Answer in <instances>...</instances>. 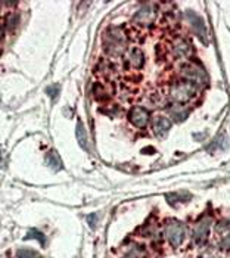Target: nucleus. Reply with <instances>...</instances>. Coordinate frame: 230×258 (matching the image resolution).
I'll list each match as a JSON object with an SVG mask.
<instances>
[{
	"mask_svg": "<svg viewBox=\"0 0 230 258\" xmlns=\"http://www.w3.org/2000/svg\"><path fill=\"white\" fill-rule=\"evenodd\" d=\"M103 51L109 55V56H121L126 52V34L120 30V28H109L108 31H105L103 34Z\"/></svg>",
	"mask_w": 230,
	"mask_h": 258,
	"instance_id": "f257e3e1",
	"label": "nucleus"
},
{
	"mask_svg": "<svg viewBox=\"0 0 230 258\" xmlns=\"http://www.w3.org/2000/svg\"><path fill=\"white\" fill-rule=\"evenodd\" d=\"M180 76L183 77L184 81L193 84L195 87L196 86H205L208 83L206 73L195 64H184L180 70Z\"/></svg>",
	"mask_w": 230,
	"mask_h": 258,
	"instance_id": "f03ea898",
	"label": "nucleus"
},
{
	"mask_svg": "<svg viewBox=\"0 0 230 258\" xmlns=\"http://www.w3.org/2000/svg\"><path fill=\"white\" fill-rule=\"evenodd\" d=\"M195 90H196V87L193 84H190L184 80L177 81L171 86L170 98L176 102V105H183L195 96Z\"/></svg>",
	"mask_w": 230,
	"mask_h": 258,
	"instance_id": "7ed1b4c3",
	"label": "nucleus"
},
{
	"mask_svg": "<svg viewBox=\"0 0 230 258\" xmlns=\"http://www.w3.org/2000/svg\"><path fill=\"white\" fill-rule=\"evenodd\" d=\"M165 237L167 240L173 245V246H180L181 242L184 240V236H186V230H184V226L183 223L177 221V220H171L167 223L165 226Z\"/></svg>",
	"mask_w": 230,
	"mask_h": 258,
	"instance_id": "20e7f679",
	"label": "nucleus"
},
{
	"mask_svg": "<svg viewBox=\"0 0 230 258\" xmlns=\"http://www.w3.org/2000/svg\"><path fill=\"white\" fill-rule=\"evenodd\" d=\"M186 18L190 21V24L195 28V33L201 39V42L202 43H208V30H206L205 23L202 21V18L198 17L193 11H187L186 12Z\"/></svg>",
	"mask_w": 230,
	"mask_h": 258,
	"instance_id": "39448f33",
	"label": "nucleus"
},
{
	"mask_svg": "<svg viewBox=\"0 0 230 258\" xmlns=\"http://www.w3.org/2000/svg\"><path fill=\"white\" fill-rule=\"evenodd\" d=\"M128 118H130V121L134 127L145 129L148 126V121H149V112L143 106H134V108L130 109Z\"/></svg>",
	"mask_w": 230,
	"mask_h": 258,
	"instance_id": "423d86ee",
	"label": "nucleus"
},
{
	"mask_svg": "<svg viewBox=\"0 0 230 258\" xmlns=\"http://www.w3.org/2000/svg\"><path fill=\"white\" fill-rule=\"evenodd\" d=\"M155 20V11L151 8V5H143L134 15L133 23L137 26H151Z\"/></svg>",
	"mask_w": 230,
	"mask_h": 258,
	"instance_id": "0eeeda50",
	"label": "nucleus"
},
{
	"mask_svg": "<svg viewBox=\"0 0 230 258\" xmlns=\"http://www.w3.org/2000/svg\"><path fill=\"white\" fill-rule=\"evenodd\" d=\"M209 226H211V218L205 217L201 221L196 223V226L193 227V240L201 243L208 237V232H209Z\"/></svg>",
	"mask_w": 230,
	"mask_h": 258,
	"instance_id": "6e6552de",
	"label": "nucleus"
},
{
	"mask_svg": "<svg viewBox=\"0 0 230 258\" xmlns=\"http://www.w3.org/2000/svg\"><path fill=\"white\" fill-rule=\"evenodd\" d=\"M152 129L158 137H164L171 129V120L162 115H156L152 121Z\"/></svg>",
	"mask_w": 230,
	"mask_h": 258,
	"instance_id": "1a4fd4ad",
	"label": "nucleus"
},
{
	"mask_svg": "<svg viewBox=\"0 0 230 258\" xmlns=\"http://www.w3.org/2000/svg\"><path fill=\"white\" fill-rule=\"evenodd\" d=\"M127 64L133 68V70H139L145 65V55L140 49L134 48L128 52L127 55Z\"/></svg>",
	"mask_w": 230,
	"mask_h": 258,
	"instance_id": "9d476101",
	"label": "nucleus"
},
{
	"mask_svg": "<svg viewBox=\"0 0 230 258\" xmlns=\"http://www.w3.org/2000/svg\"><path fill=\"white\" fill-rule=\"evenodd\" d=\"M173 52L177 58H189L190 53H192V48H190V43L183 40V39H177L174 42V46H173Z\"/></svg>",
	"mask_w": 230,
	"mask_h": 258,
	"instance_id": "9b49d317",
	"label": "nucleus"
},
{
	"mask_svg": "<svg viewBox=\"0 0 230 258\" xmlns=\"http://www.w3.org/2000/svg\"><path fill=\"white\" fill-rule=\"evenodd\" d=\"M76 134H77V140H78V145L84 149V151H87L89 149V145H87V140H89V137H87V131H86V129H84V126H83V123L78 120V123H77V130H76Z\"/></svg>",
	"mask_w": 230,
	"mask_h": 258,
	"instance_id": "f8f14e48",
	"label": "nucleus"
},
{
	"mask_svg": "<svg viewBox=\"0 0 230 258\" xmlns=\"http://www.w3.org/2000/svg\"><path fill=\"white\" fill-rule=\"evenodd\" d=\"M46 162L51 168H53L55 171L61 170L62 168V161L59 158V155L56 154V151H49L48 155H46Z\"/></svg>",
	"mask_w": 230,
	"mask_h": 258,
	"instance_id": "ddd939ff",
	"label": "nucleus"
},
{
	"mask_svg": "<svg viewBox=\"0 0 230 258\" xmlns=\"http://www.w3.org/2000/svg\"><path fill=\"white\" fill-rule=\"evenodd\" d=\"M170 112H171V117H173L174 120H177V121L184 120V118H186V115L189 114V111H187V109H184V111H183V105H174V106L170 109Z\"/></svg>",
	"mask_w": 230,
	"mask_h": 258,
	"instance_id": "4468645a",
	"label": "nucleus"
},
{
	"mask_svg": "<svg viewBox=\"0 0 230 258\" xmlns=\"http://www.w3.org/2000/svg\"><path fill=\"white\" fill-rule=\"evenodd\" d=\"M28 239H37L43 246L46 245V237H45V234L42 233V232H39V230H36V229H31V230H28V234L26 236V240H28Z\"/></svg>",
	"mask_w": 230,
	"mask_h": 258,
	"instance_id": "2eb2a0df",
	"label": "nucleus"
},
{
	"mask_svg": "<svg viewBox=\"0 0 230 258\" xmlns=\"http://www.w3.org/2000/svg\"><path fill=\"white\" fill-rule=\"evenodd\" d=\"M17 257L18 258H42L36 251L33 249H18L17 251Z\"/></svg>",
	"mask_w": 230,
	"mask_h": 258,
	"instance_id": "dca6fc26",
	"label": "nucleus"
},
{
	"mask_svg": "<svg viewBox=\"0 0 230 258\" xmlns=\"http://www.w3.org/2000/svg\"><path fill=\"white\" fill-rule=\"evenodd\" d=\"M46 93L51 96V99H52V101H56V99H58V95H59V86H58V84H55V86L48 87V89H46Z\"/></svg>",
	"mask_w": 230,
	"mask_h": 258,
	"instance_id": "f3484780",
	"label": "nucleus"
},
{
	"mask_svg": "<svg viewBox=\"0 0 230 258\" xmlns=\"http://www.w3.org/2000/svg\"><path fill=\"white\" fill-rule=\"evenodd\" d=\"M18 15H12V17H9L8 18V27L9 28H15L17 27V24H18Z\"/></svg>",
	"mask_w": 230,
	"mask_h": 258,
	"instance_id": "a211bd4d",
	"label": "nucleus"
},
{
	"mask_svg": "<svg viewBox=\"0 0 230 258\" xmlns=\"http://www.w3.org/2000/svg\"><path fill=\"white\" fill-rule=\"evenodd\" d=\"M220 246H221L223 249H230V234H227V236H224V237L221 239Z\"/></svg>",
	"mask_w": 230,
	"mask_h": 258,
	"instance_id": "6ab92c4d",
	"label": "nucleus"
},
{
	"mask_svg": "<svg viewBox=\"0 0 230 258\" xmlns=\"http://www.w3.org/2000/svg\"><path fill=\"white\" fill-rule=\"evenodd\" d=\"M230 229V220H227V221H223V223H220L218 226H217V232H224V230H229Z\"/></svg>",
	"mask_w": 230,
	"mask_h": 258,
	"instance_id": "aec40b11",
	"label": "nucleus"
}]
</instances>
